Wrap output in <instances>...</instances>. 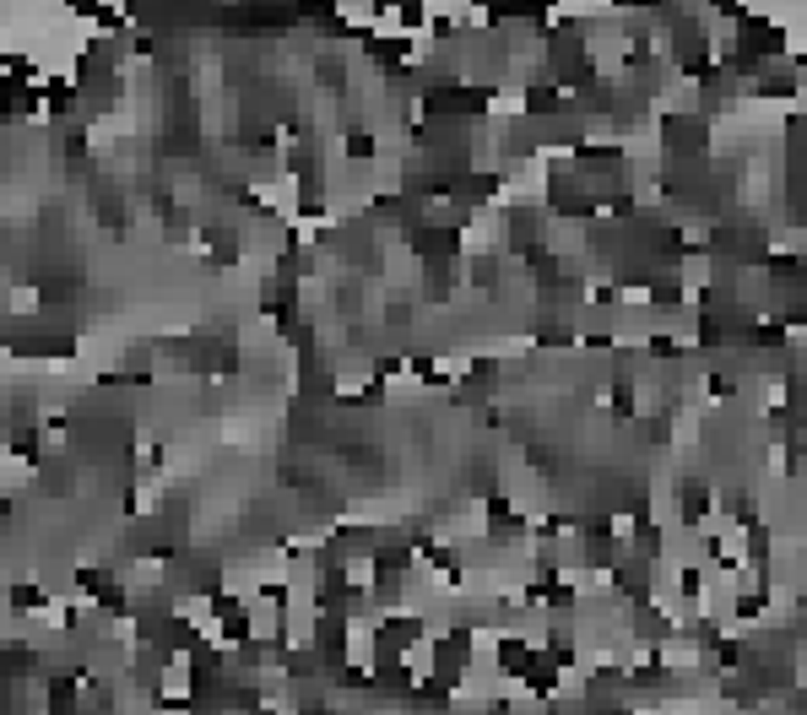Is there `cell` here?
Listing matches in <instances>:
<instances>
[{
	"label": "cell",
	"instance_id": "1",
	"mask_svg": "<svg viewBox=\"0 0 807 715\" xmlns=\"http://www.w3.org/2000/svg\"><path fill=\"white\" fill-rule=\"evenodd\" d=\"M613 298H618V304H623V309H640V304H650V298H656V293H650V288H645V282H634V288H618Z\"/></svg>",
	"mask_w": 807,
	"mask_h": 715
}]
</instances>
